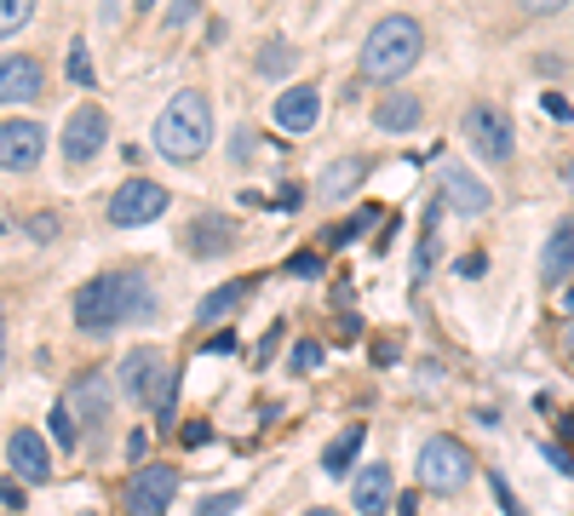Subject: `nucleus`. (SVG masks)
I'll use <instances>...</instances> for the list:
<instances>
[{"instance_id": "obj_1", "label": "nucleus", "mask_w": 574, "mask_h": 516, "mask_svg": "<svg viewBox=\"0 0 574 516\" xmlns=\"http://www.w3.org/2000/svg\"><path fill=\"white\" fill-rule=\"evenodd\" d=\"M149 316H156V293H149V281L133 276V270L98 276L75 293V327H81L87 339H110V333L149 322Z\"/></svg>"}, {"instance_id": "obj_2", "label": "nucleus", "mask_w": 574, "mask_h": 516, "mask_svg": "<svg viewBox=\"0 0 574 516\" xmlns=\"http://www.w3.org/2000/svg\"><path fill=\"white\" fill-rule=\"evenodd\" d=\"M419 52H426V30H419L414 18L391 12L368 30V46H362V75L368 81H403V75L419 64Z\"/></svg>"}, {"instance_id": "obj_3", "label": "nucleus", "mask_w": 574, "mask_h": 516, "mask_svg": "<svg viewBox=\"0 0 574 516\" xmlns=\"http://www.w3.org/2000/svg\"><path fill=\"white\" fill-rule=\"evenodd\" d=\"M213 144V110H207V98L202 92H179L161 110V121H156V149L167 155V161H195Z\"/></svg>"}, {"instance_id": "obj_4", "label": "nucleus", "mask_w": 574, "mask_h": 516, "mask_svg": "<svg viewBox=\"0 0 574 516\" xmlns=\"http://www.w3.org/2000/svg\"><path fill=\"white\" fill-rule=\"evenodd\" d=\"M121 391H127L138 407H149L156 419H172V391H179V373L156 345H138L121 356Z\"/></svg>"}, {"instance_id": "obj_5", "label": "nucleus", "mask_w": 574, "mask_h": 516, "mask_svg": "<svg viewBox=\"0 0 574 516\" xmlns=\"http://www.w3.org/2000/svg\"><path fill=\"white\" fill-rule=\"evenodd\" d=\"M471 453L454 442V436H431L426 448H419V482L431 487V494H460V487L471 482Z\"/></svg>"}, {"instance_id": "obj_6", "label": "nucleus", "mask_w": 574, "mask_h": 516, "mask_svg": "<svg viewBox=\"0 0 574 516\" xmlns=\"http://www.w3.org/2000/svg\"><path fill=\"white\" fill-rule=\"evenodd\" d=\"M460 133L483 161H511V121H506L500 103H471L460 115Z\"/></svg>"}, {"instance_id": "obj_7", "label": "nucleus", "mask_w": 574, "mask_h": 516, "mask_svg": "<svg viewBox=\"0 0 574 516\" xmlns=\"http://www.w3.org/2000/svg\"><path fill=\"white\" fill-rule=\"evenodd\" d=\"M172 494H179V464H138L127 482V516H167Z\"/></svg>"}, {"instance_id": "obj_8", "label": "nucleus", "mask_w": 574, "mask_h": 516, "mask_svg": "<svg viewBox=\"0 0 574 516\" xmlns=\"http://www.w3.org/2000/svg\"><path fill=\"white\" fill-rule=\"evenodd\" d=\"M167 213V190L156 184V178H127L115 195H110V224L133 229V224H149Z\"/></svg>"}, {"instance_id": "obj_9", "label": "nucleus", "mask_w": 574, "mask_h": 516, "mask_svg": "<svg viewBox=\"0 0 574 516\" xmlns=\"http://www.w3.org/2000/svg\"><path fill=\"white\" fill-rule=\"evenodd\" d=\"M104 138H110V115L98 110V103H81V110L69 115V126H64V161L87 167L92 155L104 149Z\"/></svg>"}, {"instance_id": "obj_10", "label": "nucleus", "mask_w": 574, "mask_h": 516, "mask_svg": "<svg viewBox=\"0 0 574 516\" xmlns=\"http://www.w3.org/2000/svg\"><path fill=\"white\" fill-rule=\"evenodd\" d=\"M46 149V126L35 121H0V172H30Z\"/></svg>"}, {"instance_id": "obj_11", "label": "nucleus", "mask_w": 574, "mask_h": 516, "mask_svg": "<svg viewBox=\"0 0 574 516\" xmlns=\"http://www.w3.org/2000/svg\"><path fill=\"white\" fill-rule=\"evenodd\" d=\"M41 87H46L41 58H30V52H7L0 58V103H35Z\"/></svg>"}, {"instance_id": "obj_12", "label": "nucleus", "mask_w": 574, "mask_h": 516, "mask_svg": "<svg viewBox=\"0 0 574 516\" xmlns=\"http://www.w3.org/2000/svg\"><path fill=\"white\" fill-rule=\"evenodd\" d=\"M69 413H75V425H104L110 419V379L104 373H75V384H69Z\"/></svg>"}, {"instance_id": "obj_13", "label": "nucleus", "mask_w": 574, "mask_h": 516, "mask_svg": "<svg viewBox=\"0 0 574 516\" xmlns=\"http://www.w3.org/2000/svg\"><path fill=\"white\" fill-rule=\"evenodd\" d=\"M488 184L477 172H465V167H442V206H454L460 218H477V213H488Z\"/></svg>"}, {"instance_id": "obj_14", "label": "nucleus", "mask_w": 574, "mask_h": 516, "mask_svg": "<svg viewBox=\"0 0 574 516\" xmlns=\"http://www.w3.org/2000/svg\"><path fill=\"white\" fill-rule=\"evenodd\" d=\"M7 464H12L18 482H46L53 476V453H46V442L35 430H12L7 436Z\"/></svg>"}, {"instance_id": "obj_15", "label": "nucleus", "mask_w": 574, "mask_h": 516, "mask_svg": "<svg viewBox=\"0 0 574 516\" xmlns=\"http://www.w3.org/2000/svg\"><path fill=\"white\" fill-rule=\"evenodd\" d=\"M230 242H236V224L224 218V213H202V218L184 229V247H190L195 258H218V253H230Z\"/></svg>"}, {"instance_id": "obj_16", "label": "nucleus", "mask_w": 574, "mask_h": 516, "mask_svg": "<svg viewBox=\"0 0 574 516\" xmlns=\"http://www.w3.org/2000/svg\"><path fill=\"white\" fill-rule=\"evenodd\" d=\"M316 115H322V92L316 87H288L277 98V126L282 133H311Z\"/></svg>"}, {"instance_id": "obj_17", "label": "nucleus", "mask_w": 574, "mask_h": 516, "mask_svg": "<svg viewBox=\"0 0 574 516\" xmlns=\"http://www.w3.org/2000/svg\"><path fill=\"white\" fill-rule=\"evenodd\" d=\"M540 270H545V281H569L574 276V218H558L552 224L545 253H540Z\"/></svg>"}, {"instance_id": "obj_18", "label": "nucleus", "mask_w": 574, "mask_h": 516, "mask_svg": "<svg viewBox=\"0 0 574 516\" xmlns=\"http://www.w3.org/2000/svg\"><path fill=\"white\" fill-rule=\"evenodd\" d=\"M351 500L362 516H385L391 511V464H368V471L351 482Z\"/></svg>"}, {"instance_id": "obj_19", "label": "nucleus", "mask_w": 574, "mask_h": 516, "mask_svg": "<svg viewBox=\"0 0 574 516\" xmlns=\"http://www.w3.org/2000/svg\"><path fill=\"white\" fill-rule=\"evenodd\" d=\"M419 98H408V92H391V98H380V110H373V126L380 133H414L419 126Z\"/></svg>"}, {"instance_id": "obj_20", "label": "nucleus", "mask_w": 574, "mask_h": 516, "mask_svg": "<svg viewBox=\"0 0 574 516\" xmlns=\"http://www.w3.org/2000/svg\"><path fill=\"white\" fill-rule=\"evenodd\" d=\"M247 293H254V281H230V288H213L202 304H195V322H224V316H236V310L247 304Z\"/></svg>"}, {"instance_id": "obj_21", "label": "nucleus", "mask_w": 574, "mask_h": 516, "mask_svg": "<svg viewBox=\"0 0 574 516\" xmlns=\"http://www.w3.org/2000/svg\"><path fill=\"white\" fill-rule=\"evenodd\" d=\"M357 453H362V425H351V430L334 436L328 453H322V471H328V476H345V471L357 464Z\"/></svg>"}, {"instance_id": "obj_22", "label": "nucleus", "mask_w": 574, "mask_h": 516, "mask_svg": "<svg viewBox=\"0 0 574 516\" xmlns=\"http://www.w3.org/2000/svg\"><path fill=\"white\" fill-rule=\"evenodd\" d=\"M362 172H368L362 161H339V167H328V172H322V195H334V201L351 195V184H362Z\"/></svg>"}, {"instance_id": "obj_23", "label": "nucleus", "mask_w": 574, "mask_h": 516, "mask_svg": "<svg viewBox=\"0 0 574 516\" xmlns=\"http://www.w3.org/2000/svg\"><path fill=\"white\" fill-rule=\"evenodd\" d=\"M293 64H299V52L282 46V41H270V46L259 52V75H270V81H277V75H293Z\"/></svg>"}, {"instance_id": "obj_24", "label": "nucleus", "mask_w": 574, "mask_h": 516, "mask_svg": "<svg viewBox=\"0 0 574 516\" xmlns=\"http://www.w3.org/2000/svg\"><path fill=\"white\" fill-rule=\"evenodd\" d=\"M30 18H35V7H30V0H0V35H18Z\"/></svg>"}, {"instance_id": "obj_25", "label": "nucleus", "mask_w": 574, "mask_h": 516, "mask_svg": "<svg viewBox=\"0 0 574 516\" xmlns=\"http://www.w3.org/2000/svg\"><path fill=\"white\" fill-rule=\"evenodd\" d=\"M53 436H58V442H64V448H75V442H81V425H75V413H69V402H58V407H53Z\"/></svg>"}, {"instance_id": "obj_26", "label": "nucleus", "mask_w": 574, "mask_h": 516, "mask_svg": "<svg viewBox=\"0 0 574 516\" xmlns=\"http://www.w3.org/2000/svg\"><path fill=\"white\" fill-rule=\"evenodd\" d=\"M69 81H75V87H92V58H87V41H69Z\"/></svg>"}, {"instance_id": "obj_27", "label": "nucleus", "mask_w": 574, "mask_h": 516, "mask_svg": "<svg viewBox=\"0 0 574 516\" xmlns=\"http://www.w3.org/2000/svg\"><path fill=\"white\" fill-rule=\"evenodd\" d=\"M230 511H241V494H207L195 505V516H230Z\"/></svg>"}, {"instance_id": "obj_28", "label": "nucleus", "mask_w": 574, "mask_h": 516, "mask_svg": "<svg viewBox=\"0 0 574 516\" xmlns=\"http://www.w3.org/2000/svg\"><path fill=\"white\" fill-rule=\"evenodd\" d=\"M293 368H299V373H311V368H322V345H316V339H305V345H293Z\"/></svg>"}, {"instance_id": "obj_29", "label": "nucleus", "mask_w": 574, "mask_h": 516, "mask_svg": "<svg viewBox=\"0 0 574 516\" xmlns=\"http://www.w3.org/2000/svg\"><path fill=\"white\" fill-rule=\"evenodd\" d=\"M373 218H380V213H373V206H368V213H357L351 224H339V229H334V242H357V236H362V229H368Z\"/></svg>"}, {"instance_id": "obj_30", "label": "nucleus", "mask_w": 574, "mask_h": 516, "mask_svg": "<svg viewBox=\"0 0 574 516\" xmlns=\"http://www.w3.org/2000/svg\"><path fill=\"white\" fill-rule=\"evenodd\" d=\"M488 482H494V500L506 505V516H522V511H517V494H511V482H506V471H494Z\"/></svg>"}, {"instance_id": "obj_31", "label": "nucleus", "mask_w": 574, "mask_h": 516, "mask_svg": "<svg viewBox=\"0 0 574 516\" xmlns=\"http://www.w3.org/2000/svg\"><path fill=\"white\" fill-rule=\"evenodd\" d=\"M288 270L311 281V276H322V258H316V253H293V258H288Z\"/></svg>"}, {"instance_id": "obj_32", "label": "nucleus", "mask_w": 574, "mask_h": 516, "mask_svg": "<svg viewBox=\"0 0 574 516\" xmlns=\"http://www.w3.org/2000/svg\"><path fill=\"white\" fill-rule=\"evenodd\" d=\"M540 103H545V115H552V121H574V110H569V103H563L558 92H545Z\"/></svg>"}, {"instance_id": "obj_33", "label": "nucleus", "mask_w": 574, "mask_h": 516, "mask_svg": "<svg viewBox=\"0 0 574 516\" xmlns=\"http://www.w3.org/2000/svg\"><path fill=\"white\" fill-rule=\"evenodd\" d=\"M144 453H149V430H133V436H127V459L138 464Z\"/></svg>"}, {"instance_id": "obj_34", "label": "nucleus", "mask_w": 574, "mask_h": 516, "mask_svg": "<svg viewBox=\"0 0 574 516\" xmlns=\"http://www.w3.org/2000/svg\"><path fill=\"white\" fill-rule=\"evenodd\" d=\"M0 505H7V511H23V487H18V482H0Z\"/></svg>"}, {"instance_id": "obj_35", "label": "nucleus", "mask_w": 574, "mask_h": 516, "mask_svg": "<svg viewBox=\"0 0 574 516\" xmlns=\"http://www.w3.org/2000/svg\"><path fill=\"white\" fill-rule=\"evenodd\" d=\"M53 229H58V218H30V236L35 242H53Z\"/></svg>"}, {"instance_id": "obj_36", "label": "nucleus", "mask_w": 574, "mask_h": 516, "mask_svg": "<svg viewBox=\"0 0 574 516\" xmlns=\"http://www.w3.org/2000/svg\"><path fill=\"white\" fill-rule=\"evenodd\" d=\"M207 350H213V356H230V350H236V333H213Z\"/></svg>"}, {"instance_id": "obj_37", "label": "nucleus", "mask_w": 574, "mask_h": 516, "mask_svg": "<svg viewBox=\"0 0 574 516\" xmlns=\"http://www.w3.org/2000/svg\"><path fill=\"white\" fill-rule=\"evenodd\" d=\"M569 356H574V322H569Z\"/></svg>"}, {"instance_id": "obj_38", "label": "nucleus", "mask_w": 574, "mask_h": 516, "mask_svg": "<svg viewBox=\"0 0 574 516\" xmlns=\"http://www.w3.org/2000/svg\"><path fill=\"white\" fill-rule=\"evenodd\" d=\"M563 304H569V310H574V288H569V293H563Z\"/></svg>"}, {"instance_id": "obj_39", "label": "nucleus", "mask_w": 574, "mask_h": 516, "mask_svg": "<svg viewBox=\"0 0 574 516\" xmlns=\"http://www.w3.org/2000/svg\"><path fill=\"white\" fill-rule=\"evenodd\" d=\"M403 516H414V500H403Z\"/></svg>"}, {"instance_id": "obj_40", "label": "nucleus", "mask_w": 574, "mask_h": 516, "mask_svg": "<svg viewBox=\"0 0 574 516\" xmlns=\"http://www.w3.org/2000/svg\"><path fill=\"white\" fill-rule=\"evenodd\" d=\"M311 516H334V511H311Z\"/></svg>"}, {"instance_id": "obj_41", "label": "nucleus", "mask_w": 574, "mask_h": 516, "mask_svg": "<svg viewBox=\"0 0 574 516\" xmlns=\"http://www.w3.org/2000/svg\"><path fill=\"white\" fill-rule=\"evenodd\" d=\"M569 184H574V167H569Z\"/></svg>"}]
</instances>
